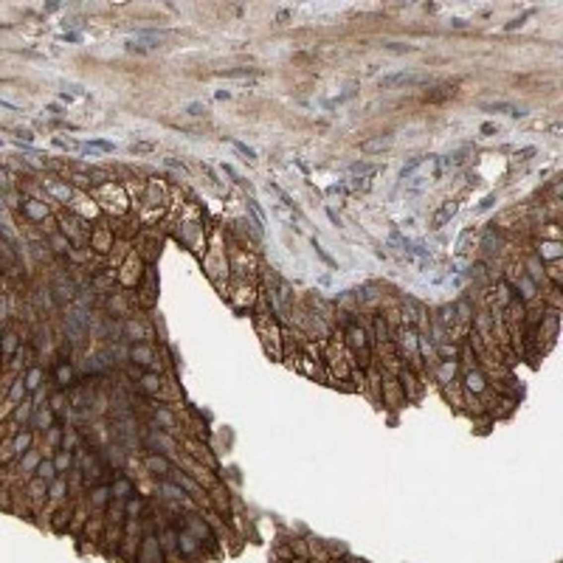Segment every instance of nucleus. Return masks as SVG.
Returning <instances> with one entry per match:
<instances>
[{"label": "nucleus", "mask_w": 563, "mask_h": 563, "mask_svg": "<svg viewBox=\"0 0 563 563\" xmlns=\"http://www.w3.org/2000/svg\"><path fill=\"white\" fill-rule=\"evenodd\" d=\"M135 149H138V152H147V149H152V144H135Z\"/></svg>", "instance_id": "9b49d317"}, {"label": "nucleus", "mask_w": 563, "mask_h": 563, "mask_svg": "<svg viewBox=\"0 0 563 563\" xmlns=\"http://www.w3.org/2000/svg\"><path fill=\"white\" fill-rule=\"evenodd\" d=\"M529 17V14H524V17H515V20H510V23H507V31H512V28H518L521 26V23H524V20H527Z\"/></svg>", "instance_id": "9d476101"}, {"label": "nucleus", "mask_w": 563, "mask_h": 563, "mask_svg": "<svg viewBox=\"0 0 563 563\" xmlns=\"http://www.w3.org/2000/svg\"><path fill=\"white\" fill-rule=\"evenodd\" d=\"M352 172H355V175H369V172H375V169L369 164H355V166H352Z\"/></svg>", "instance_id": "1a4fd4ad"}, {"label": "nucleus", "mask_w": 563, "mask_h": 563, "mask_svg": "<svg viewBox=\"0 0 563 563\" xmlns=\"http://www.w3.org/2000/svg\"><path fill=\"white\" fill-rule=\"evenodd\" d=\"M391 141H394L391 135H380V138L364 141V144H361V149H364V152H383V149H389V147H391Z\"/></svg>", "instance_id": "f03ea898"}, {"label": "nucleus", "mask_w": 563, "mask_h": 563, "mask_svg": "<svg viewBox=\"0 0 563 563\" xmlns=\"http://www.w3.org/2000/svg\"><path fill=\"white\" fill-rule=\"evenodd\" d=\"M403 82H411V73L408 70H400V73H389V76L380 79V87H394V85H403Z\"/></svg>", "instance_id": "20e7f679"}, {"label": "nucleus", "mask_w": 563, "mask_h": 563, "mask_svg": "<svg viewBox=\"0 0 563 563\" xmlns=\"http://www.w3.org/2000/svg\"><path fill=\"white\" fill-rule=\"evenodd\" d=\"M386 48H389V51H394V54H403V51H414V45H403V43H389V45H386Z\"/></svg>", "instance_id": "0eeeda50"}, {"label": "nucleus", "mask_w": 563, "mask_h": 563, "mask_svg": "<svg viewBox=\"0 0 563 563\" xmlns=\"http://www.w3.org/2000/svg\"><path fill=\"white\" fill-rule=\"evenodd\" d=\"M456 211H459V203H456V200H448V203H445V206H442L439 211L431 217V228H442V225L448 223L450 217L456 214Z\"/></svg>", "instance_id": "f257e3e1"}, {"label": "nucleus", "mask_w": 563, "mask_h": 563, "mask_svg": "<svg viewBox=\"0 0 563 563\" xmlns=\"http://www.w3.org/2000/svg\"><path fill=\"white\" fill-rule=\"evenodd\" d=\"M231 144H234V147L240 149V152H243V155H248V161H253V149H251V147H245L243 141H231Z\"/></svg>", "instance_id": "6e6552de"}, {"label": "nucleus", "mask_w": 563, "mask_h": 563, "mask_svg": "<svg viewBox=\"0 0 563 563\" xmlns=\"http://www.w3.org/2000/svg\"><path fill=\"white\" fill-rule=\"evenodd\" d=\"M186 113H189V116H206L208 107L206 104H200V102H191V104H186Z\"/></svg>", "instance_id": "423d86ee"}, {"label": "nucleus", "mask_w": 563, "mask_h": 563, "mask_svg": "<svg viewBox=\"0 0 563 563\" xmlns=\"http://www.w3.org/2000/svg\"><path fill=\"white\" fill-rule=\"evenodd\" d=\"M217 76H223V79H243V76H253V68H234V70H220Z\"/></svg>", "instance_id": "39448f33"}, {"label": "nucleus", "mask_w": 563, "mask_h": 563, "mask_svg": "<svg viewBox=\"0 0 563 563\" xmlns=\"http://www.w3.org/2000/svg\"><path fill=\"white\" fill-rule=\"evenodd\" d=\"M485 110H487V113H507V116H512V119H521V116H524V110L512 107V104H504V102H499V104H487Z\"/></svg>", "instance_id": "7ed1b4c3"}]
</instances>
